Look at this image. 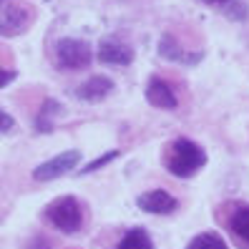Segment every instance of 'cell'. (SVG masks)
<instances>
[{
  "instance_id": "cell-1",
  "label": "cell",
  "mask_w": 249,
  "mask_h": 249,
  "mask_svg": "<svg viewBox=\"0 0 249 249\" xmlns=\"http://www.w3.org/2000/svg\"><path fill=\"white\" fill-rule=\"evenodd\" d=\"M204 164H207V151L192 139L179 136L169 141V146L164 149V166L179 179H192L196 171L204 169Z\"/></svg>"
},
{
  "instance_id": "cell-2",
  "label": "cell",
  "mask_w": 249,
  "mask_h": 249,
  "mask_svg": "<svg viewBox=\"0 0 249 249\" xmlns=\"http://www.w3.org/2000/svg\"><path fill=\"white\" fill-rule=\"evenodd\" d=\"M43 219L63 234H78L86 222V212L76 196H58L43 209Z\"/></svg>"
},
{
  "instance_id": "cell-3",
  "label": "cell",
  "mask_w": 249,
  "mask_h": 249,
  "mask_svg": "<svg viewBox=\"0 0 249 249\" xmlns=\"http://www.w3.org/2000/svg\"><path fill=\"white\" fill-rule=\"evenodd\" d=\"M36 10L25 0H0V36L16 38L33 25Z\"/></svg>"
},
{
  "instance_id": "cell-4",
  "label": "cell",
  "mask_w": 249,
  "mask_h": 249,
  "mask_svg": "<svg viewBox=\"0 0 249 249\" xmlns=\"http://www.w3.org/2000/svg\"><path fill=\"white\" fill-rule=\"evenodd\" d=\"M93 58V51L86 40L76 38H61L55 43V63L63 71H83L89 68Z\"/></svg>"
},
{
  "instance_id": "cell-5",
  "label": "cell",
  "mask_w": 249,
  "mask_h": 249,
  "mask_svg": "<svg viewBox=\"0 0 249 249\" xmlns=\"http://www.w3.org/2000/svg\"><path fill=\"white\" fill-rule=\"evenodd\" d=\"M81 164V151L78 149H73V151H63V154H58L48 161H43V164H38L33 169V179L36 181H53L58 177H63V174L73 171Z\"/></svg>"
},
{
  "instance_id": "cell-6",
  "label": "cell",
  "mask_w": 249,
  "mask_h": 249,
  "mask_svg": "<svg viewBox=\"0 0 249 249\" xmlns=\"http://www.w3.org/2000/svg\"><path fill=\"white\" fill-rule=\"evenodd\" d=\"M98 61L106 66H128L134 61V48L121 36H106L98 43Z\"/></svg>"
},
{
  "instance_id": "cell-7",
  "label": "cell",
  "mask_w": 249,
  "mask_h": 249,
  "mask_svg": "<svg viewBox=\"0 0 249 249\" xmlns=\"http://www.w3.org/2000/svg\"><path fill=\"white\" fill-rule=\"evenodd\" d=\"M224 224L229 229V234L237 239L239 247L249 249V204H229L227 214H224Z\"/></svg>"
},
{
  "instance_id": "cell-8",
  "label": "cell",
  "mask_w": 249,
  "mask_h": 249,
  "mask_svg": "<svg viewBox=\"0 0 249 249\" xmlns=\"http://www.w3.org/2000/svg\"><path fill=\"white\" fill-rule=\"evenodd\" d=\"M146 98H149L151 106L164 108V111L179 108V96H177V91H174V86L161 76H151L149 86H146Z\"/></svg>"
},
{
  "instance_id": "cell-9",
  "label": "cell",
  "mask_w": 249,
  "mask_h": 249,
  "mask_svg": "<svg viewBox=\"0 0 249 249\" xmlns=\"http://www.w3.org/2000/svg\"><path fill=\"white\" fill-rule=\"evenodd\" d=\"M139 209L146 212V214H161V216H166V214H174L179 209V201L174 199L169 192H164V189H151V192H143L139 199Z\"/></svg>"
},
{
  "instance_id": "cell-10",
  "label": "cell",
  "mask_w": 249,
  "mask_h": 249,
  "mask_svg": "<svg viewBox=\"0 0 249 249\" xmlns=\"http://www.w3.org/2000/svg\"><path fill=\"white\" fill-rule=\"evenodd\" d=\"M159 53L166 58V61H174V63H184V66H194L204 58V51H186L177 36L166 33L159 43Z\"/></svg>"
},
{
  "instance_id": "cell-11",
  "label": "cell",
  "mask_w": 249,
  "mask_h": 249,
  "mask_svg": "<svg viewBox=\"0 0 249 249\" xmlns=\"http://www.w3.org/2000/svg\"><path fill=\"white\" fill-rule=\"evenodd\" d=\"M113 91V81L108 76H93L86 83H81L76 89V96L81 101H89V104H96V101L108 98V93Z\"/></svg>"
},
{
  "instance_id": "cell-12",
  "label": "cell",
  "mask_w": 249,
  "mask_h": 249,
  "mask_svg": "<svg viewBox=\"0 0 249 249\" xmlns=\"http://www.w3.org/2000/svg\"><path fill=\"white\" fill-rule=\"evenodd\" d=\"M116 249H154V242L149 237V231L141 229V227H134V229H128L121 242L116 244Z\"/></svg>"
},
{
  "instance_id": "cell-13",
  "label": "cell",
  "mask_w": 249,
  "mask_h": 249,
  "mask_svg": "<svg viewBox=\"0 0 249 249\" xmlns=\"http://www.w3.org/2000/svg\"><path fill=\"white\" fill-rule=\"evenodd\" d=\"M61 111V104L53 98L43 101V108L40 113L36 116V131H40V134H48V131H53V116Z\"/></svg>"
},
{
  "instance_id": "cell-14",
  "label": "cell",
  "mask_w": 249,
  "mask_h": 249,
  "mask_svg": "<svg viewBox=\"0 0 249 249\" xmlns=\"http://www.w3.org/2000/svg\"><path fill=\"white\" fill-rule=\"evenodd\" d=\"M186 249H229V247L216 231H204V234H199V237H194L189 242Z\"/></svg>"
},
{
  "instance_id": "cell-15",
  "label": "cell",
  "mask_w": 249,
  "mask_h": 249,
  "mask_svg": "<svg viewBox=\"0 0 249 249\" xmlns=\"http://www.w3.org/2000/svg\"><path fill=\"white\" fill-rule=\"evenodd\" d=\"M113 159H119V151H116V149H113V151H106V154L101 156V159H96L91 166H83V169H81V174H91V171H98V169H104V166L108 164V161H113Z\"/></svg>"
},
{
  "instance_id": "cell-16",
  "label": "cell",
  "mask_w": 249,
  "mask_h": 249,
  "mask_svg": "<svg viewBox=\"0 0 249 249\" xmlns=\"http://www.w3.org/2000/svg\"><path fill=\"white\" fill-rule=\"evenodd\" d=\"M224 8H227V16L229 18H237V20L247 18V5L242 3V0H229Z\"/></svg>"
},
{
  "instance_id": "cell-17",
  "label": "cell",
  "mask_w": 249,
  "mask_h": 249,
  "mask_svg": "<svg viewBox=\"0 0 249 249\" xmlns=\"http://www.w3.org/2000/svg\"><path fill=\"white\" fill-rule=\"evenodd\" d=\"M16 68H10V66H3V61H0V89H3V86H8L10 81H16Z\"/></svg>"
},
{
  "instance_id": "cell-18",
  "label": "cell",
  "mask_w": 249,
  "mask_h": 249,
  "mask_svg": "<svg viewBox=\"0 0 249 249\" xmlns=\"http://www.w3.org/2000/svg\"><path fill=\"white\" fill-rule=\"evenodd\" d=\"M13 128H16V121H13V116H8V113L0 111V134H8V131H13Z\"/></svg>"
},
{
  "instance_id": "cell-19",
  "label": "cell",
  "mask_w": 249,
  "mask_h": 249,
  "mask_svg": "<svg viewBox=\"0 0 249 249\" xmlns=\"http://www.w3.org/2000/svg\"><path fill=\"white\" fill-rule=\"evenodd\" d=\"M201 3H207V5H222V8H224L229 0H201Z\"/></svg>"
}]
</instances>
